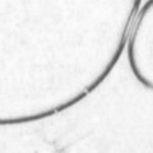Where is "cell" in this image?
Masks as SVG:
<instances>
[{
    "mask_svg": "<svg viewBox=\"0 0 153 153\" xmlns=\"http://www.w3.org/2000/svg\"><path fill=\"white\" fill-rule=\"evenodd\" d=\"M130 0H0V90L33 87L85 61Z\"/></svg>",
    "mask_w": 153,
    "mask_h": 153,
    "instance_id": "1",
    "label": "cell"
},
{
    "mask_svg": "<svg viewBox=\"0 0 153 153\" xmlns=\"http://www.w3.org/2000/svg\"><path fill=\"white\" fill-rule=\"evenodd\" d=\"M126 58L133 78L153 92V0L142 3L128 35Z\"/></svg>",
    "mask_w": 153,
    "mask_h": 153,
    "instance_id": "2",
    "label": "cell"
}]
</instances>
